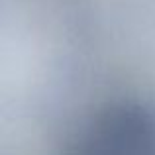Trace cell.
Here are the masks:
<instances>
[{
  "mask_svg": "<svg viewBox=\"0 0 155 155\" xmlns=\"http://www.w3.org/2000/svg\"><path fill=\"white\" fill-rule=\"evenodd\" d=\"M73 155H155V116L147 110L114 108L96 118Z\"/></svg>",
  "mask_w": 155,
  "mask_h": 155,
  "instance_id": "1",
  "label": "cell"
}]
</instances>
